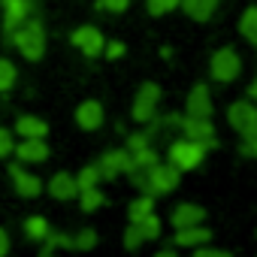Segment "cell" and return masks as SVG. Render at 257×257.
<instances>
[{"label":"cell","mask_w":257,"mask_h":257,"mask_svg":"<svg viewBox=\"0 0 257 257\" xmlns=\"http://www.w3.org/2000/svg\"><path fill=\"white\" fill-rule=\"evenodd\" d=\"M173 227L179 230V227H194V224H203L206 221V209L203 206H197V203H182V206H176V212H173Z\"/></svg>","instance_id":"18"},{"label":"cell","mask_w":257,"mask_h":257,"mask_svg":"<svg viewBox=\"0 0 257 257\" xmlns=\"http://www.w3.org/2000/svg\"><path fill=\"white\" fill-rule=\"evenodd\" d=\"M100 182H103V173H100L97 164H88V167H82V170L76 173V185H79V191H82V188H94V185H100Z\"/></svg>","instance_id":"26"},{"label":"cell","mask_w":257,"mask_h":257,"mask_svg":"<svg viewBox=\"0 0 257 257\" xmlns=\"http://www.w3.org/2000/svg\"><path fill=\"white\" fill-rule=\"evenodd\" d=\"M254 236H257V233H254Z\"/></svg>","instance_id":"41"},{"label":"cell","mask_w":257,"mask_h":257,"mask_svg":"<svg viewBox=\"0 0 257 257\" xmlns=\"http://www.w3.org/2000/svg\"><path fill=\"white\" fill-rule=\"evenodd\" d=\"M227 121H230V127H233L239 137L251 134L254 127H257V103H254L251 97L230 103V109H227Z\"/></svg>","instance_id":"6"},{"label":"cell","mask_w":257,"mask_h":257,"mask_svg":"<svg viewBox=\"0 0 257 257\" xmlns=\"http://www.w3.org/2000/svg\"><path fill=\"white\" fill-rule=\"evenodd\" d=\"M0 10H4V34L10 40L34 16V0H0Z\"/></svg>","instance_id":"8"},{"label":"cell","mask_w":257,"mask_h":257,"mask_svg":"<svg viewBox=\"0 0 257 257\" xmlns=\"http://www.w3.org/2000/svg\"><path fill=\"white\" fill-rule=\"evenodd\" d=\"M10 179H13L16 194H19V197H25V200H34V197H40V194H43V182H40V176L28 173V170H25V164H13V167H10Z\"/></svg>","instance_id":"11"},{"label":"cell","mask_w":257,"mask_h":257,"mask_svg":"<svg viewBox=\"0 0 257 257\" xmlns=\"http://www.w3.org/2000/svg\"><path fill=\"white\" fill-rule=\"evenodd\" d=\"M10 43L19 49V55H22L25 61H40V58L46 55V31H43V25H40L37 19H28V22L10 37Z\"/></svg>","instance_id":"2"},{"label":"cell","mask_w":257,"mask_h":257,"mask_svg":"<svg viewBox=\"0 0 257 257\" xmlns=\"http://www.w3.org/2000/svg\"><path fill=\"white\" fill-rule=\"evenodd\" d=\"M49 233H52V227H49V221H46L43 215H31V218L25 221V236H28L31 242H43Z\"/></svg>","instance_id":"21"},{"label":"cell","mask_w":257,"mask_h":257,"mask_svg":"<svg viewBox=\"0 0 257 257\" xmlns=\"http://www.w3.org/2000/svg\"><path fill=\"white\" fill-rule=\"evenodd\" d=\"M176 7H182V0H146V10H149L152 16H167V13H173Z\"/></svg>","instance_id":"31"},{"label":"cell","mask_w":257,"mask_h":257,"mask_svg":"<svg viewBox=\"0 0 257 257\" xmlns=\"http://www.w3.org/2000/svg\"><path fill=\"white\" fill-rule=\"evenodd\" d=\"M97 230H91V227H85V230H79L76 236H73V251H91V248H97Z\"/></svg>","instance_id":"27"},{"label":"cell","mask_w":257,"mask_h":257,"mask_svg":"<svg viewBox=\"0 0 257 257\" xmlns=\"http://www.w3.org/2000/svg\"><path fill=\"white\" fill-rule=\"evenodd\" d=\"M152 131H146V134H134L131 140H127V149H131V152H137V149H146V146H152Z\"/></svg>","instance_id":"36"},{"label":"cell","mask_w":257,"mask_h":257,"mask_svg":"<svg viewBox=\"0 0 257 257\" xmlns=\"http://www.w3.org/2000/svg\"><path fill=\"white\" fill-rule=\"evenodd\" d=\"M140 245H146V236H143V230L137 224H131V227L124 230V248L127 251H137Z\"/></svg>","instance_id":"32"},{"label":"cell","mask_w":257,"mask_h":257,"mask_svg":"<svg viewBox=\"0 0 257 257\" xmlns=\"http://www.w3.org/2000/svg\"><path fill=\"white\" fill-rule=\"evenodd\" d=\"M194 257H230V251L227 248H209V242H206V245L194 248Z\"/></svg>","instance_id":"37"},{"label":"cell","mask_w":257,"mask_h":257,"mask_svg":"<svg viewBox=\"0 0 257 257\" xmlns=\"http://www.w3.org/2000/svg\"><path fill=\"white\" fill-rule=\"evenodd\" d=\"M124 52H127V46H124L121 40H106V49H103V55H106L109 61H118V58H124Z\"/></svg>","instance_id":"34"},{"label":"cell","mask_w":257,"mask_h":257,"mask_svg":"<svg viewBox=\"0 0 257 257\" xmlns=\"http://www.w3.org/2000/svg\"><path fill=\"white\" fill-rule=\"evenodd\" d=\"M97 10H106V13H124L131 7V0H94Z\"/></svg>","instance_id":"35"},{"label":"cell","mask_w":257,"mask_h":257,"mask_svg":"<svg viewBox=\"0 0 257 257\" xmlns=\"http://www.w3.org/2000/svg\"><path fill=\"white\" fill-rule=\"evenodd\" d=\"M209 149H212V146H209V143H203V140L182 137V140L170 143L167 158H170V164H173V167H179L182 173H194V170H200V167H203V161H206Z\"/></svg>","instance_id":"1"},{"label":"cell","mask_w":257,"mask_h":257,"mask_svg":"<svg viewBox=\"0 0 257 257\" xmlns=\"http://www.w3.org/2000/svg\"><path fill=\"white\" fill-rule=\"evenodd\" d=\"M10 155H16V131L0 127V161H7Z\"/></svg>","instance_id":"29"},{"label":"cell","mask_w":257,"mask_h":257,"mask_svg":"<svg viewBox=\"0 0 257 257\" xmlns=\"http://www.w3.org/2000/svg\"><path fill=\"white\" fill-rule=\"evenodd\" d=\"M10 248H13V242H10V233L0 227V257H7L10 254Z\"/></svg>","instance_id":"38"},{"label":"cell","mask_w":257,"mask_h":257,"mask_svg":"<svg viewBox=\"0 0 257 257\" xmlns=\"http://www.w3.org/2000/svg\"><path fill=\"white\" fill-rule=\"evenodd\" d=\"M106 121V112H103V103L100 100H82L76 106V124L82 131H97Z\"/></svg>","instance_id":"12"},{"label":"cell","mask_w":257,"mask_h":257,"mask_svg":"<svg viewBox=\"0 0 257 257\" xmlns=\"http://www.w3.org/2000/svg\"><path fill=\"white\" fill-rule=\"evenodd\" d=\"M179 127H182V134L185 137H191V140H203V143H209L212 149L218 146V140H215V124H212V115H182V121H179Z\"/></svg>","instance_id":"9"},{"label":"cell","mask_w":257,"mask_h":257,"mask_svg":"<svg viewBox=\"0 0 257 257\" xmlns=\"http://www.w3.org/2000/svg\"><path fill=\"white\" fill-rule=\"evenodd\" d=\"M103 203H106V197H103V191H100L97 185L79 191V206H82V212H97Z\"/></svg>","instance_id":"24"},{"label":"cell","mask_w":257,"mask_h":257,"mask_svg":"<svg viewBox=\"0 0 257 257\" xmlns=\"http://www.w3.org/2000/svg\"><path fill=\"white\" fill-rule=\"evenodd\" d=\"M182 182V170L173 167L170 161H158L146 170V191L143 194H152V197H161V194H173Z\"/></svg>","instance_id":"3"},{"label":"cell","mask_w":257,"mask_h":257,"mask_svg":"<svg viewBox=\"0 0 257 257\" xmlns=\"http://www.w3.org/2000/svg\"><path fill=\"white\" fill-rule=\"evenodd\" d=\"M239 155H245V158H257V127H254L251 134H245V137H242Z\"/></svg>","instance_id":"33"},{"label":"cell","mask_w":257,"mask_h":257,"mask_svg":"<svg viewBox=\"0 0 257 257\" xmlns=\"http://www.w3.org/2000/svg\"><path fill=\"white\" fill-rule=\"evenodd\" d=\"M97 167H100L103 179H118L134 170V155H131V149H112L97 161Z\"/></svg>","instance_id":"10"},{"label":"cell","mask_w":257,"mask_h":257,"mask_svg":"<svg viewBox=\"0 0 257 257\" xmlns=\"http://www.w3.org/2000/svg\"><path fill=\"white\" fill-rule=\"evenodd\" d=\"M239 73H242V58H239V52L233 46H224V49L212 52V58H209V76L215 82H221V85L236 82Z\"/></svg>","instance_id":"4"},{"label":"cell","mask_w":257,"mask_h":257,"mask_svg":"<svg viewBox=\"0 0 257 257\" xmlns=\"http://www.w3.org/2000/svg\"><path fill=\"white\" fill-rule=\"evenodd\" d=\"M16 158L22 164H43V161H49V143L46 140H22V143H16Z\"/></svg>","instance_id":"15"},{"label":"cell","mask_w":257,"mask_h":257,"mask_svg":"<svg viewBox=\"0 0 257 257\" xmlns=\"http://www.w3.org/2000/svg\"><path fill=\"white\" fill-rule=\"evenodd\" d=\"M212 239V230L209 227H203V224H194V227H179L176 230V236H173V242H176V248H200V245H206Z\"/></svg>","instance_id":"14"},{"label":"cell","mask_w":257,"mask_h":257,"mask_svg":"<svg viewBox=\"0 0 257 257\" xmlns=\"http://www.w3.org/2000/svg\"><path fill=\"white\" fill-rule=\"evenodd\" d=\"M218 4H221V0H182V10H185V16L191 22H200L203 25V22H209L215 16Z\"/></svg>","instance_id":"19"},{"label":"cell","mask_w":257,"mask_h":257,"mask_svg":"<svg viewBox=\"0 0 257 257\" xmlns=\"http://www.w3.org/2000/svg\"><path fill=\"white\" fill-rule=\"evenodd\" d=\"M248 97H251V100H254V103H257V79H254V82H251V85H248Z\"/></svg>","instance_id":"39"},{"label":"cell","mask_w":257,"mask_h":257,"mask_svg":"<svg viewBox=\"0 0 257 257\" xmlns=\"http://www.w3.org/2000/svg\"><path fill=\"white\" fill-rule=\"evenodd\" d=\"M16 137H22V140H46L49 137V124L40 115H19Z\"/></svg>","instance_id":"16"},{"label":"cell","mask_w":257,"mask_h":257,"mask_svg":"<svg viewBox=\"0 0 257 257\" xmlns=\"http://www.w3.org/2000/svg\"><path fill=\"white\" fill-rule=\"evenodd\" d=\"M16 82H19V70H16V64H13L10 58H0V94L13 91Z\"/></svg>","instance_id":"25"},{"label":"cell","mask_w":257,"mask_h":257,"mask_svg":"<svg viewBox=\"0 0 257 257\" xmlns=\"http://www.w3.org/2000/svg\"><path fill=\"white\" fill-rule=\"evenodd\" d=\"M185 112L188 115H212V91L209 85H194L185 97Z\"/></svg>","instance_id":"13"},{"label":"cell","mask_w":257,"mask_h":257,"mask_svg":"<svg viewBox=\"0 0 257 257\" xmlns=\"http://www.w3.org/2000/svg\"><path fill=\"white\" fill-rule=\"evenodd\" d=\"M152 212H155V197L152 194H143V197H137L131 206H127V218H131V224H140Z\"/></svg>","instance_id":"20"},{"label":"cell","mask_w":257,"mask_h":257,"mask_svg":"<svg viewBox=\"0 0 257 257\" xmlns=\"http://www.w3.org/2000/svg\"><path fill=\"white\" fill-rule=\"evenodd\" d=\"M158 103H161V85L158 82H143L140 91H137V97H134L131 118L137 124H149L158 115Z\"/></svg>","instance_id":"5"},{"label":"cell","mask_w":257,"mask_h":257,"mask_svg":"<svg viewBox=\"0 0 257 257\" xmlns=\"http://www.w3.org/2000/svg\"><path fill=\"white\" fill-rule=\"evenodd\" d=\"M49 197H55V200H73V197H79L76 176L73 173H55L49 179Z\"/></svg>","instance_id":"17"},{"label":"cell","mask_w":257,"mask_h":257,"mask_svg":"<svg viewBox=\"0 0 257 257\" xmlns=\"http://www.w3.org/2000/svg\"><path fill=\"white\" fill-rule=\"evenodd\" d=\"M158 257H176V248H161Z\"/></svg>","instance_id":"40"},{"label":"cell","mask_w":257,"mask_h":257,"mask_svg":"<svg viewBox=\"0 0 257 257\" xmlns=\"http://www.w3.org/2000/svg\"><path fill=\"white\" fill-rule=\"evenodd\" d=\"M140 230H143V236H146V242H152V239H158L161 236V218L152 212V215H146L140 224H137Z\"/></svg>","instance_id":"28"},{"label":"cell","mask_w":257,"mask_h":257,"mask_svg":"<svg viewBox=\"0 0 257 257\" xmlns=\"http://www.w3.org/2000/svg\"><path fill=\"white\" fill-rule=\"evenodd\" d=\"M239 34L257 46V7H248L242 16H239Z\"/></svg>","instance_id":"23"},{"label":"cell","mask_w":257,"mask_h":257,"mask_svg":"<svg viewBox=\"0 0 257 257\" xmlns=\"http://www.w3.org/2000/svg\"><path fill=\"white\" fill-rule=\"evenodd\" d=\"M58 248H70V251H73V236H67V233H55V230H52V233L43 239L40 254H43V257H52Z\"/></svg>","instance_id":"22"},{"label":"cell","mask_w":257,"mask_h":257,"mask_svg":"<svg viewBox=\"0 0 257 257\" xmlns=\"http://www.w3.org/2000/svg\"><path fill=\"white\" fill-rule=\"evenodd\" d=\"M70 43H73L85 58H100L103 49H106V37H103V31L94 28V25H82V28H76V31L70 34Z\"/></svg>","instance_id":"7"},{"label":"cell","mask_w":257,"mask_h":257,"mask_svg":"<svg viewBox=\"0 0 257 257\" xmlns=\"http://www.w3.org/2000/svg\"><path fill=\"white\" fill-rule=\"evenodd\" d=\"M134 155V167H152V164H158L161 158H158V152L152 149V146H146V149H137V152H131Z\"/></svg>","instance_id":"30"}]
</instances>
